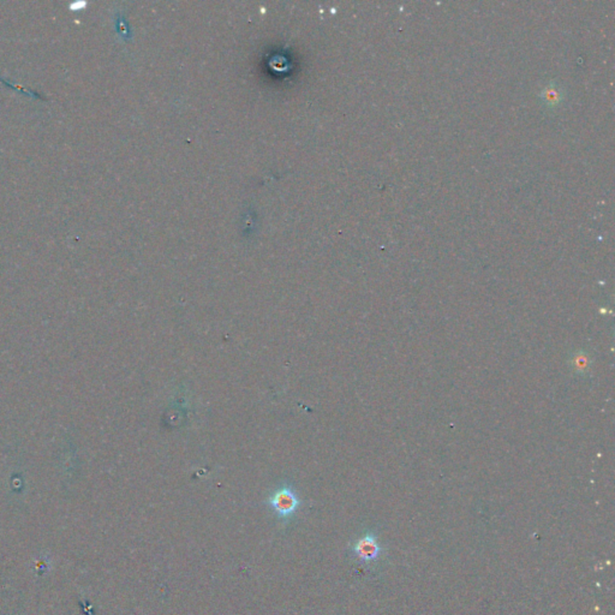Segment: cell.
<instances>
[{
  "label": "cell",
  "mask_w": 615,
  "mask_h": 615,
  "mask_svg": "<svg viewBox=\"0 0 615 615\" xmlns=\"http://www.w3.org/2000/svg\"><path fill=\"white\" fill-rule=\"evenodd\" d=\"M546 97H547V100L549 99V100H554V101H555V100L559 99V93L555 92V91H551V92H548L547 91Z\"/></svg>",
  "instance_id": "3"
},
{
  "label": "cell",
  "mask_w": 615,
  "mask_h": 615,
  "mask_svg": "<svg viewBox=\"0 0 615 615\" xmlns=\"http://www.w3.org/2000/svg\"><path fill=\"white\" fill-rule=\"evenodd\" d=\"M352 551L361 562H375L378 559L381 553V548L378 546V540L373 533H365L363 538L356 541Z\"/></svg>",
  "instance_id": "2"
},
{
  "label": "cell",
  "mask_w": 615,
  "mask_h": 615,
  "mask_svg": "<svg viewBox=\"0 0 615 615\" xmlns=\"http://www.w3.org/2000/svg\"><path fill=\"white\" fill-rule=\"evenodd\" d=\"M266 505L276 514V518L289 522L302 506L300 495L290 482H282L267 498Z\"/></svg>",
  "instance_id": "1"
}]
</instances>
